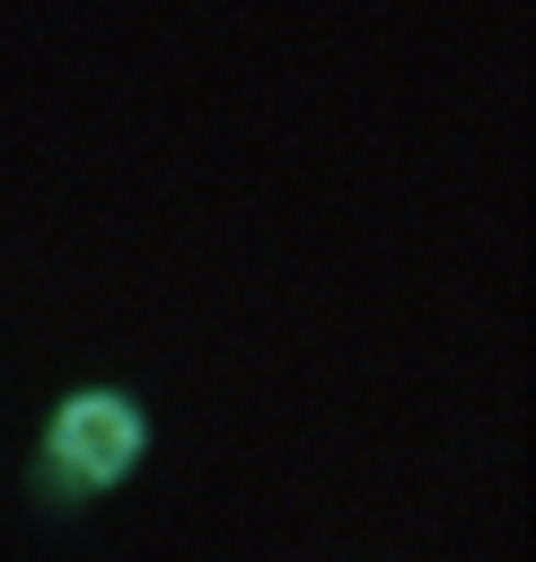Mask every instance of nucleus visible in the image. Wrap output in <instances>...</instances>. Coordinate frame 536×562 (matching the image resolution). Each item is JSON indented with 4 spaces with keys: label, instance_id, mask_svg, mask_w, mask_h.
Masks as SVG:
<instances>
[{
    "label": "nucleus",
    "instance_id": "nucleus-1",
    "mask_svg": "<svg viewBox=\"0 0 536 562\" xmlns=\"http://www.w3.org/2000/svg\"><path fill=\"white\" fill-rule=\"evenodd\" d=\"M132 457H141V413H132V404H114V395L62 404V422H53V465H62L70 483H114Z\"/></svg>",
    "mask_w": 536,
    "mask_h": 562
}]
</instances>
